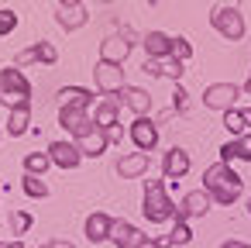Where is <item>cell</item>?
<instances>
[{"mask_svg":"<svg viewBox=\"0 0 251 248\" xmlns=\"http://www.w3.org/2000/svg\"><path fill=\"white\" fill-rule=\"evenodd\" d=\"M203 190L210 193V200H213V203L230 207V203L244 193V179H241L227 162H213V165L203 172Z\"/></svg>","mask_w":251,"mask_h":248,"instance_id":"1","label":"cell"},{"mask_svg":"<svg viewBox=\"0 0 251 248\" xmlns=\"http://www.w3.org/2000/svg\"><path fill=\"white\" fill-rule=\"evenodd\" d=\"M141 214L148 217V224H165L176 217V203L165 193L162 179H145V196H141Z\"/></svg>","mask_w":251,"mask_h":248,"instance_id":"2","label":"cell"},{"mask_svg":"<svg viewBox=\"0 0 251 248\" xmlns=\"http://www.w3.org/2000/svg\"><path fill=\"white\" fill-rule=\"evenodd\" d=\"M210 25H213V31H217L220 38H227V42H241V38H244V18H241V11H237V0H230V4H217V7L210 11Z\"/></svg>","mask_w":251,"mask_h":248,"instance_id":"3","label":"cell"},{"mask_svg":"<svg viewBox=\"0 0 251 248\" xmlns=\"http://www.w3.org/2000/svg\"><path fill=\"white\" fill-rule=\"evenodd\" d=\"M0 100H7V107H14L18 100H31V83L18 66L0 69Z\"/></svg>","mask_w":251,"mask_h":248,"instance_id":"4","label":"cell"},{"mask_svg":"<svg viewBox=\"0 0 251 248\" xmlns=\"http://www.w3.org/2000/svg\"><path fill=\"white\" fill-rule=\"evenodd\" d=\"M237 97H241V86H234V83H210V86L203 90V107L224 114V110L234 107Z\"/></svg>","mask_w":251,"mask_h":248,"instance_id":"5","label":"cell"},{"mask_svg":"<svg viewBox=\"0 0 251 248\" xmlns=\"http://www.w3.org/2000/svg\"><path fill=\"white\" fill-rule=\"evenodd\" d=\"M210 203H213V200H210V193H206L203 186H200V190H189V193H186V196H182V200L176 203V217H172V220H189V217H203V214L210 210Z\"/></svg>","mask_w":251,"mask_h":248,"instance_id":"6","label":"cell"},{"mask_svg":"<svg viewBox=\"0 0 251 248\" xmlns=\"http://www.w3.org/2000/svg\"><path fill=\"white\" fill-rule=\"evenodd\" d=\"M93 80H97V90L107 97V93H121L127 83H124V69L114 66V62H97L93 69Z\"/></svg>","mask_w":251,"mask_h":248,"instance_id":"7","label":"cell"},{"mask_svg":"<svg viewBox=\"0 0 251 248\" xmlns=\"http://www.w3.org/2000/svg\"><path fill=\"white\" fill-rule=\"evenodd\" d=\"M59 124H62L73 138H83L86 131H93V117H90V110H83V107H62V110H59Z\"/></svg>","mask_w":251,"mask_h":248,"instance_id":"8","label":"cell"},{"mask_svg":"<svg viewBox=\"0 0 251 248\" xmlns=\"http://www.w3.org/2000/svg\"><path fill=\"white\" fill-rule=\"evenodd\" d=\"M127 135H131V141H134L138 152H151L158 145V124L151 117H134V124H131Z\"/></svg>","mask_w":251,"mask_h":248,"instance_id":"9","label":"cell"},{"mask_svg":"<svg viewBox=\"0 0 251 248\" xmlns=\"http://www.w3.org/2000/svg\"><path fill=\"white\" fill-rule=\"evenodd\" d=\"M114 124H121V97H114V93H107L97 107H93V128H103V131H110Z\"/></svg>","mask_w":251,"mask_h":248,"instance_id":"10","label":"cell"},{"mask_svg":"<svg viewBox=\"0 0 251 248\" xmlns=\"http://www.w3.org/2000/svg\"><path fill=\"white\" fill-rule=\"evenodd\" d=\"M107 241H114L117 248H138V245H145V241H148V234H145L141 227L127 224V220H114V227H110V238H107Z\"/></svg>","mask_w":251,"mask_h":248,"instance_id":"11","label":"cell"},{"mask_svg":"<svg viewBox=\"0 0 251 248\" xmlns=\"http://www.w3.org/2000/svg\"><path fill=\"white\" fill-rule=\"evenodd\" d=\"M86 7L79 4V0H59V14H55V21H59V28H66V31H76V28H83L86 25Z\"/></svg>","mask_w":251,"mask_h":248,"instance_id":"12","label":"cell"},{"mask_svg":"<svg viewBox=\"0 0 251 248\" xmlns=\"http://www.w3.org/2000/svg\"><path fill=\"white\" fill-rule=\"evenodd\" d=\"M127 55H131V42H127V35H110V38L100 42V62L124 66Z\"/></svg>","mask_w":251,"mask_h":248,"instance_id":"13","label":"cell"},{"mask_svg":"<svg viewBox=\"0 0 251 248\" xmlns=\"http://www.w3.org/2000/svg\"><path fill=\"white\" fill-rule=\"evenodd\" d=\"M49 159H52V165H59V169H76V165L83 162V152H79V145H73V141H52V145H49Z\"/></svg>","mask_w":251,"mask_h":248,"instance_id":"14","label":"cell"},{"mask_svg":"<svg viewBox=\"0 0 251 248\" xmlns=\"http://www.w3.org/2000/svg\"><path fill=\"white\" fill-rule=\"evenodd\" d=\"M189 152L186 148H179V145H172L169 152H165V159H162V172H165V179H182L186 172H189Z\"/></svg>","mask_w":251,"mask_h":248,"instance_id":"15","label":"cell"},{"mask_svg":"<svg viewBox=\"0 0 251 248\" xmlns=\"http://www.w3.org/2000/svg\"><path fill=\"white\" fill-rule=\"evenodd\" d=\"M148 165H151V152H131L117 162V176L121 179H138V176L148 172Z\"/></svg>","mask_w":251,"mask_h":248,"instance_id":"16","label":"cell"},{"mask_svg":"<svg viewBox=\"0 0 251 248\" xmlns=\"http://www.w3.org/2000/svg\"><path fill=\"white\" fill-rule=\"evenodd\" d=\"M141 45H145V55L155 59V62H162V59L172 55V35H165V31H148Z\"/></svg>","mask_w":251,"mask_h":248,"instance_id":"17","label":"cell"},{"mask_svg":"<svg viewBox=\"0 0 251 248\" xmlns=\"http://www.w3.org/2000/svg\"><path fill=\"white\" fill-rule=\"evenodd\" d=\"M107 148H110V138H107L103 128H93V131H86V135L79 138V152H83V159H100Z\"/></svg>","mask_w":251,"mask_h":248,"instance_id":"18","label":"cell"},{"mask_svg":"<svg viewBox=\"0 0 251 248\" xmlns=\"http://www.w3.org/2000/svg\"><path fill=\"white\" fill-rule=\"evenodd\" d=\"M28 62L55 66V62H59V52H55V45H52V42H38L35 49H28V52H21V55H18V66H28Z\"/></svg>","mask_w":251,"mask_h":248,"instance_id":"19","label":"cell"},{"mask_svg":"<svg viewBox=\"0 0 251 248\" xmlns=\"http://www.w3.org/2000/svg\"><path fill=\"white\" fill-rule=\"evenodd\" d=\"M28 124H31V100H18V104L11 107V117H7V131H11L14 138H21V135L28 131Z\"/></svg>","mask_w":251,"mask_h":248,"instance_id":"20","label":"cell"},{"mask_svg":"<svg viewBox=\"0 0 251 248\" xmlns=\"http://www.w3.org/2000/svg\"><path fill=\"white\" fill-rule=\"evenodd\" d=\"M110 227H114V217L103 214V210H97V214L86 217V238H90L93 245H97V241H107V238H110Z\"/></svg>","mask_w":251,"mask_h":248,"instance_id":"21","label":"cell"},{"mask_svg":"<svg viewBox=\"0 0 251 248\" xmlns=\"http://www.w3.org/2000/svg\"><path fill=\"white\" fill-rule=\"evenodd\" d=\"M55 97H59V104H62V107H83V110H90V107H93V93H90V90H83V86H62Z\"/></svg>","mask_w":251,"mask_h":248,"instance_id":"22","label":"cell"},{"mask_svg":"<svg viewBox=\"0 0 251 248\" xmlns=\"http://www.w3.org/2000/svg\"><path fill=\"white\" fill-rule=\"evenodd\" d=\"M121 93H124V104H127L138 117H148V110H151V97H148V90H141V86H124Z\"/></svg>","mask_w":251,"mask_h":248,"instance_id":"23","label":"cell"},{"mask_svg":"<svg viewBox=\"0 0 251 248\" xmlns=\"http://www.w3.org/2000/svg\"><path fill=\"white\" fill-rule=\"evenodd\" d=\"M189 241H193L189 224H186V220H176V224H172V231L162 238V248H165V245H189Z\"/></svg>","mask_w":251,"mask_h":248,"instance_id":"24","label":"cell"},{"mask_svg":"<svg viewBox=\"0 0 251 248\" xmlns=\"http://www.w3.org/2000/svg\"><path fill=\"white\" fill-rule=\"evenodd\" d=\"M49 165H52L49 152H31V155L25 159V172H28V176H42V172H45Z\"/></svg>","mask_w":251,"mask_h":248,"instance_id":"25","label":"cell"},{"mask_svg":"<svg viewBox=\"0 0 251 248\" xmlns=\"http://www.w3.org/2000/svg\"><path fill=\"white\" fill-rule=\"evenodd\" d=\"M224 128L237 138V135H244V110H237V107H230V110H224Z\"/></svg>","mask_w":251,"mask_h":248,"instance_id":"26","label":"cell"},{"mask_svg":"<svg viewBox=\"0 0 251 248\" xmlns=\"http://www.w3.org/2000/svg\"><path fill=\"white\" fill-rule=\"evenodd\" d=\"M21 186H25V193H28L31 200H45V196H49V186L42 183V176H25Z\"/></svg>","mask_w":251,"mask_h":248,"instance_id":"27","label":"cell"},{"mask_svg":"<svg viewBox=\"0 0 251 248\" xmlns=\"http://www.w3.org/2000/svg\"><path fill=\"white\" fill-rule=\"evenodd\" d=\"M172 59L189 62V59H193V42H189V38H182V35H176V38H172Z\"/></svg>","mask_w":251,"mask_h":248,"instance_id":"28","label":"cell"},{"mask_svg":"<svg viewBox=\"0 0 251 248\" xmlns=\"http://www.w3.org/2000/svg\"><path fill=\"white\" fill-rule=\"evenodd\" d=\"M234 159H244V162H251V135H248V131L234 138Z\"/></svg>","mask_w":251,"mask_h":248,"instance_id":"29","label":"cell"},{"mask_svg":"<svg viewBox=\"0 0 251 248\" xmlns=\"http://www.w3.org/2000/svg\"><path fill=\"white\" fill-rule=\"evenodd\" d=\"M182 73H186V62H179V59H172V55H169V59H165V66H162V76H169V80H176V83H179V76H182Z\"/></svg>","mask_w":251,"mask_h":248,"instance_id":"30","label":"cell"},{"mask_svg":"<svg viewBox=\"0 0 251 248\" xmlns=\"http://www.w3.org/2000/svg\"><path fill=\"white\" fill-rule=\"evenodd\" d=\"M14 28H18V14L4 7V11H0V35H11Z\"/></svg>","mask_w":251,"mask_h":248,"instance_id":"31","label":"cell"},{"mask_svg":"<svg viewBox=\"0 0 251 248\" xmlns=\"http://www.w3.org/2000/svg\"><path fill=\"white\" fill-rule=\"evenodd\" d=\"M11 220H14V234H25V231L31 227V217H28V214H21V210H18Z\"/></svg>","mask_w":251,"mask_h":248,"instance_id":"32","label":"cell"},{"mask_svg":"<svg viewBox=\"0 0 251 248\" xmlns=\"http://www.w3.org/2000/svg\"><path fill=\"white\" fill-rule=\"evenodd\" d=\"M186 107H189V93H186L182 86H176V110L186 114Z\"/></svg>","mask_w":251,"mask_h":248,"instance_id":"33","label":"cell"},{"mask_svg":"<svg viewBox=\"0 0 251 248\" xmlns=\"http://www.w3.org/2000/svg\"><path fill=\"white\" fill-rule=\"evenodd\" d=\"M220 162H227V165L234 162V138H230L227 145H220Z\"/></svg>","mask_w":251,"mask_h":248,"instance_id":"34","label":"cell"},{"mask_svg":"<svg viewBox=\"0 0 251 248\" xmlns=\"http://www.w3.org/2000/svg\"><path fill=\"white\" fill-rule=\"evenodd\" d=\"M220 248H251V245H248V241H224Z\"/></svg>","mask_w":251,"mask_h":248,"instance_id":"35","label":"cell"},{"mask_svg":"<svg viewBox=\"0 0 251 248\" xmlns=\"http://www.w3.org/2000/svg\"><path fill=\"white\" fill-rule=\"evenodd\" d=\"M0 248H25L21 241H0Z\"/></svg>","mask_w":251,"mask_h":248,"instance_id":"36","label":"cell"},{"mask_svg":"<svg viewBox=\"0 0 251 248\" xmlns=\"http://www.w3.org/2000/svg\"><path fill=\"white\" fill-rule=\"evenodd\" d=\"M138 248H162V241H151V238H148V241H145V245H138Z\"/></svg>","mask_w":251,"mask_h":248,"instance_id":"37","label":"cell"},{"mask_svg":"<svg viewBox=\"0 0 251 248\" xmlns=\"http://www.w3.org/2000/svg\"><path fill=\"white\" fill-rule=\"evenodd\" d=\"M49 248H73V245H69V241H52Z\"/></svg>","mask_w":251,"mask_h":248,"instance_id":"38","label":"cell"},{"mask_svg":"<svg viewBox=\"0 0 251 248\" xmlns=\"http://www.w3.org/2000/svg\"><path fill=\"white\" fill-rule=\"evenodd\" d=\"M244 124H248V128H251V107H248V110H244Z\"/></svg>","mask_w":251,"mask_h":248,"instance_id":"39","label":"cell"},{"mask_svg":"<svg viewBox=\"0 0 251 248\" xmlns=\"http://www.w3.org/2000/svg\"><path fill=\"white\" fill-rule=\"evenodd\" d=\"M241 90H244V93H248V97H251V76H248V83H244V86H241Z\"/></svg>","mask_w":251,"mask_h":248,"instance_id":"40","label":"cell"},{"mask_svg":"<svg viewBox=\"0 0 251 248\" xmlns=\"http://www.w3.org/2000/svg\"><path fill=\"white\" fill-rule=\"evenodd\" d=\"M248 214H251V200H248Z\"/></svg>","mask_w":251,"mask_h":248,"instance_id":"41","label":"cell"},{"mask_svg":"<svg viewBox=\"0 0 251 248\" xmlns=\"http://www.w3.org/2000/svg\"><path fill=\"white\" fill-rule=\"evenodd\" d=\"M103 4H107V0H103Z\"/></svg>","mask_w":251,"mask_h":248,"instance_id":"42","label":"cell"}]
</instances>
